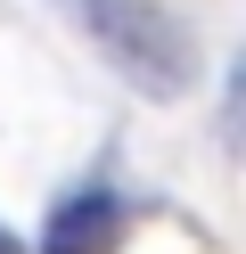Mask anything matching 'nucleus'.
<instances>
[{"instance_id": "nucleus-1", "label": "nucleus", "mask_w": 246, "mask_h": 254, "mask_svg": "<svg viewBox=\"0 0 246 254\" xmlns=\"http://www.w3.org/2000/svg\"><path fill=\"white\" fill-rule=\"evenodd\" d=\"M66 8L98 33V50H107L140 90L172 99V90L189 82V41H180V25L164 17V8H148V0H66Z\"/></svg>"}, {"instance_id": "nucleus-2", "label": "nucleus", "mask_w": 246, "mask_h": 254, "mask_svg": "<svg viewBox=\"0 0 246 254\" xmlns=\"http://www.w3.org/2000/svg\"><path fill=\"white\" fill-rule=\"evenodd\" d=\"M115 221V197L107 189H82V197H66L58 205V221H49V238H41V254H82L98 230Z\"/></svg>"}, {"instance_id": "nucleus-3", "label": "nucleus", "mask_w": 246, "mask_h": 254, "mask_svg": "<svg viewBox=\"0 0 246 254\" xmlns=\"http://www.w3.org/2000/svg\"><path fill=\"white\" fill-rule=\"evenodd\" d=\"M0 254H25V246H16V230H0Z\"/></svg>"}]
</instances>
